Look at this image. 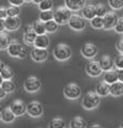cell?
<instances>
[{
	"mask_svg": "<svg viewBox=\"0 0 123 128\" xmlns=\"http://www.w3.org/2000/svg\"><path fill=\"white\" fill-rule=\"evenodd\" d=\"M8 54L11 57H16V58H25L27 56V50L25 46H23L19 41L16 40H11L10 43L7 48Z\"/></svg>",
	"mask_w": 123,
	"mask_h": 128,
	"instance_id": "6da1fadb",
	"label": "cell"
},
{
	"mask_svg": "<svg viewBox=\"0 0 123 128\" xmlns=\"http://www.w3.org/2000/svg\"><path fill=\"white\" fill-rule=\"evenodd\" d=\"M72 55V51L69 45L65 43H58L53 48V56L54 58L59 62H66Z\"/></svg>",
	"mask_w": 123,
	"mask_h": 128,
	"instance_id": "7a4b0ae2",
	"label": "cell"
},
{
	"mask_svg": "<svg viewBox=\"0 0 123 128\" xmlns=\"http://www.w3.org/2000/svg\"><path fill=\"white\" fill-rule=\"evenodd\" d=\"M72 13L66 6H58L53 11V20L57 25H66L71 17Z\"/></svg>",
	"mask_w": 123,
	"mask_h": 128,
	"instance_id": "3957f363",
	"label": "cell"
},
{
	"mask_svg": "<svg viewBox=\"0 0 123 128\" xmlns=\"http://www.w3.org/2000/svg\"><path fill=\"white\" fill-rule=\"evenodd\" d=\"M100 104V97L95 92H90L82 98V106L85 110H93Z\"/></svg>",
	"mask_w": 123,
	"mask_h": 128,
	"instance_id": "277c9868",
	"label": "cell"
},
{
	"mask_svg": "<svg viewBox=\"0 0 123 128\" xmlns=\"http://www.w3.org/2000/svg\"><path fill=\"white\" fill-rule=\"evenodd\" d=\"M64 96L69 100H76L80 98L81 96V88L78 84L76 83H69L67 84L64 88Z\"/></svg>",
	"mask_w": 123,
	"mask_h": 128,
	"instance_id": "5b68a950",
	"label": "cell"
},
{
	"mask_svg": "<svg viewBox=\"0 0 123 128\" xmlns=\"http://www.w3.org/2000/svg\"><path fill=\"white\" fill-rule=\"evenodd\" d=\"M68 25L72 30L75 31H82L86 27V20L81 15L78 14H72L71 17L68 20Z\"/></svg>",
	"mask_w": 123,
	"mask_h": 128,
	"instance_id": "8992f818",
	"label": "cell"
},
{
	"mask_svg": "<svg viewBox=\"0 0 123 128\" xmlns=\"http://www.w3.org/2000/svg\"><path fill=\"white\" fill-rule=\"evenodd\" d=\"M41 85L42 84H41L40 79L35 76H28L26 81L24 82V88L28 93H37L38 90H40Z\"/></svg>",
	"mask_w": 123,
	"mask_h": 128,
	"instance_id": "52a82bcc",
	"label": "cell"
},
{
	"mask_svg": "<svg viewBox=\"0 0 123 128\" xmlns=\"http://www.w3.org/2000/svg\"><path fill=\"white\" fill-rule=\"evenodd\" d=\"M80 51H81V54L83 55V57H85L88 59H92L98 53V48L93 42H86V43H84L81 46Z\"/></svg>",
	"mask_w": 123,
	"mask_h": 128,
	"instance_id": "ba28073f",
	"label": "cell"
},
{
	"mask_svg": "<svg viewBox=\"0 0 123 128\" xmlns=\"http://www.w3.org/2000/svg\"><path fill=\"white\" fill-rule=\"evenodd\" d=\"M43 106L39 101H31L26 106V113L31 117H40L43 114Z\"/></svg>",
	"mask_w": 123,
	"mask_h": 128,
	"instance_id": "9c48e42d",
	"label": "cell"
},
{
	"mask_svg": "<svg viewBox=\"0 0 123 128\" xmlns=\"http://www.w3.org/2000/svg\"><path fill=\"white\" fill-rule=\"evenodd\" d=\"M118 18L119 16L115 12H108L103 17V29H106V30L113 29L115 24L118 22Z\"/></svg>",
	"mask_w": 123,
	"mask_h": 128,
	"instance_id": "30bf717a",
	"label": "cell"
},
{
	"mask_svg": "<svg viewBox=\"0 0 123 128\" xmlns=\"http://www.w3.org/2000/svg\"><path fill=\"white\" fill-rule=\"evenodd\" d=\"M30 56L34 62H43L48 59L49 56V52L46 48H34L30 52Z\"/></svg>",
	"mask_w": 123,
	"mask_h": 128,
	"instance_id": "8fae6325",
	"label": "cell"
},
{
	"mask_svg": "<svg viewBox=\"0 0 123 128\" xmlns=\"http://www.w3.org/2000/svg\"><path fill=\"white\" fill-rule=\"evenodd\" d=\"M85 72L90 76L96 78V76H99L100 74L103 73V71L100 69L97 60H91V62L85 66Z\"/></svg>",
	"mask_w": 123,
	"mask_h": 128,
	"instance_id": "7c38bea8",
	"label": "cell"
},
{
	"mask_svg": "<svg viewBox=\"0 0 123 128\" xmlns=\"http://www.w3.org/2000/svg\"><path fill=\"white\" fill-rule=\"evenodd\" d=\"M3 25H5V30L8 31H15L21 26V20L20 17H8L7 16L3 20Z\"/></svg>",
	"mask_w": 123,
	"mask_h": 128,
	"instance_id": "4fadbf2b",
	"label": "cell"
},
{
	"mask_svg": "<svg viewBox=\"0 0 123 128\" xmlns=\"http://www.w3.org/2000/svg\"><path fill=\"white\" fill-rule=\"evenodd\" d=\"M10 110L16 116H22L26 113V104L22 100H14L10 106Z\"/></svg>",
	"mask_w": 123,
	"mask_h": 128,
	"instance_id": "5bb4252c",
	"label": "cell"
},
{
	"mask_svg": "<svg viewBox=\"0 0 123 128\" xmlns=\"http://www.w3.org/2000/svg\"><path fill=\"white\" fill-rule=\"evenodd\" d=\"M84 6L85 0H65V6L71 12L80 11Z\"/></svg>",
	"mask_w": 123,
	"mask_h": 128,
	"instance_id": "9a60e30c",
	"label": "cell"
},
{
	"mask_svg": "<svg viewBox=\"0 0 123 128\" xmlns=\"http://www.w3.org/2000/svg\"><path fill=\"white\" fill-rule=\"evenodd\" d=\"M98 65H99L103 72H106V71H109V70L113 69V60L110 56L105 55L98 60Z\"/></svg>",
	"mask_w": 123,
	"mask_h": 128,
	"instance_id": "2e32d148",
	"label": "cell"
},
{
	"mask_svg": "<svg viewBox=\"0 0 123 128\" xmlns=\"http://www.w3.org/2000/svg\"><path fill=\"white\" fill-rule=\"evenodd\" d=\"M35 48H48L50 45V38L48 34H39L36 37V40L34 42Z\"/></svg>",
	"mask_w": 123,
	"mask_h": 128,
	"instance_id": "e0dca14e",
	"label": "cell"
},
{
	"mask_svg": "<svg viewBox=\"0 0 123 128\" xmlns=\"http://www.w3.org/2000/svg\"><path fill=\"white\" fill-rule=\"evenodd\" d=\"M82 17L84 18L85 20H91L93 17L96 16V11H95V6L93 4H85L84 6L82 8Z\"/></svg>",
	"mask_w": 123,
	"mask_h": 128,
	"instance_id": "ac0fdd59",
	"label": "cell"
},
{
	"mask_svg": "<svg viewBox=\"0 0 123 128\" xmlns=\"http://www.w3.org/2000/svg\"><path fill=\"white\" fill-rule=\"evenodd\" d=\"M109 94H111L113 97H121L123 94V83L121 81L109 85Z\"/></svg>",
	"mask_w": 123,
	"mask_h": 128,
	"instance_id": "d6986e66",
	"label": "cell"
},
{
	"mask_svg": "<svg viewBox=\"0 0 123 128\" xmlns=\"http://www.w3.org/2000/svg\"><path fill=\"white\" fill-rule=\"evenodd\" d=\"M119 81V78H118V73H117V70H109V71H106L104 72V82L107 83L108 85H111L115 83V82Z\"/></svg>",
	"mask_w": 123,
	"mask_h": 128,
	"instance_id": "ffe728a7",
	"label": "cell"
},
{
	"mask_svg": "<svg viewBox=\"0 0 123 128\" xmlns=\"http://www.w3.org/2000/svg\"><path fill=\"white\" fill-rule=\"evenodd\" d=\"M69 128H86L85 120L81 116H76L70 120Z\"/></svg>",
	"mask_w": 123,
	"mask_h": 128,
	"instance_id": "44dd1931",
	"label": "cell"
},
{
	"mask_svg": "<svg viewBox=\"0 0 123 128\" xmlns=\"http://www.w3.org/2000/svg\"><path fill=\"white\" fill-rule=\"evenodd\" d=\"M15 120V115L12 113V111L10 110V108H6L1 112V120L6 124H10Z\"/></svg>",
	"mask_w": 123,
	"mask_h": 128,
	"instance_id": "7402d4cb",
	"label": "cell"
},
{
	"mask_svg": "<svg viewBox=\"0 0 123 128\" xmlns=\"http://www.w3.org/2000/svg\"><path fill=\"white\" fill-rule=\"evenodd\" d=\"M32 27V31L39 36V34H45V27H44V23L40 22V20H35L34 24L31 25Z\"/></svg>",
	"mask_w": 123,
	"mask_h": 128,
	"instance_id": "603a6c76",
	"label": "cell"
},
{
	"mask_svg": "<svg viewBox=\"0 0 123 128\" xmlns=\"http://www.w3.org/2000/svg\"><path fill=\"white\" fill-rule=\"evenodd\" d=\"M1 88L5 90L6 94H12L15 90V84L12 80H8V81H3L1 84Z\"/></svg>",
	"mask_w": 123,
	"mask_h": 128,
	"instance_id": "cb8c5ba5",
	"label": "cell"
},
{
	"mask_svg": "<svg viewBox=\"0 0 123 128\" xmlns=\"http://www.w3.org/2000/svg\"><path fill=\"white\" fill-rule=\"evenodd\" d=\"M95 93L98 95L99 97H105V96H107L109 94V85L107 83H105V82H102V83L97 86Z\"/></svg>",
	"mask_w": 123,
	"mask_h": 128,
	"instance_id": "d4e9b609",
	"label": "cell"
},
{
	"mask_svg": "<svg viewBox=\"0 0 123 128\" xmlns=\"http://www.w3.org/2000/svg\"><path fill=\"white\" fill-rule=\"evenodd\" d=\"M10 41H11V39L8 34H6L5 31L0 32V50H7Z\"/></svg>",
	"mask_w": 123,
	"mask_h": 128,
	"instance_id": "484cf974",
	"label": "cell"
},
{
	"mask_svg": "<svg viewBox=\"0 0 123 128\" xmlns=\"http://www.w3.org/2000/svg\"><path fill=\"white\" fill-rule=\"evenodd\" d=\"M36 37H37V34H36L34 31H28V32H25L24 36H23V40L25 42V44L27 45H31L34 44V42L36 40Z\"/></svg>",
	"mask_w": 123,
	"mask_h": 128,
	"instance_id": "4316f807",
	"label": "cell"
},
{
	"mask_svg": "<svg viewBox=\"0 0 123 128\" xmlns=\"http://www.w3.org/2000/svg\"><path fill=\"white\" fill-rule=\"evenodd\" d=\"M6 13L8 17H17L21 13V10L19 6H9L8 8H6Z\"/></svg>",
	"mask_w": 123,
	"mask_h": 128,
	"instance_id": "83f0119b",
	"label": "cell"
},
{
	"mask_svg": "<svg viewBox=\"0 0 123 128\" xmlns=\"http://www.w3.org/2000/svg\"><path fill=\"white\" fill-rule=\"evenodd\" d=\"M53 20V11H41L39 13V20L42 23H46Z\"/></svg>",
	"mask_w": 123,
	"mask_h": 128,
	"instance_id": "f1b7e54d",
	"label": "cell"
},
{
	"mask_svg": "<svg viewBox=\"0 0 123 128\" xmlns=\"http://www.w3.org/2000/svg\"><path fill=\"white\" fill-rule=\"evenodd\" d=\"M39 10L41 11H51L53 8V0H42L38 4Z\"/></svg>",
	"mask_w": 123,
	"mask_h": 128,
	"instance_id": "f546056e",
	"label": "cell"
},
{
	"mask_svg": "<svg viewBox=\"0 0 123 128\" xmlns=\"http://www.w3.org/2000/svg\"><path fill=\"white\" fill-rule=\"evenodd\" d=\"M44 27H45V32H49V34H54L58 30V25L53 20H50V22L44 23Z\"/></svg>",
	"mask_w": 123,
	"mask_h": 128,
	"instance_id": "4dcf8cb0",
	"label": "cell"
},
{
	"mask_svg": "<svg viewBox=\"0 0 123 128\" xmlns=\"http://www.w3.org/2000/svg\"><path fill=\"white\" fill-rule=\"evenodd\" d=\"M48 128H65V122L62 118L56 117V118L50 120Z\"/></svg>",
	"mask_w": 123,
	"mask_h": 128,
	"instance_id": "1f68e13d",
	"label": "cell"
},
{
	"mask_svg": "<svg viewBox=\"0 0 123 128\" xmlns=\"http://www.w3.org/2000/svg\"><path fill=\"white\" fill-rule=\"evenodd\" d=\"M0 76H1V78L3 79V81L12 80V78H13V71H12V69H11L10 67L6 66L5 68L2 69L1 72H0Z\"/></svg>",
	"mask_w": 123,
	"mask_h": 128,
	"instance_id": "d6a6232c",
	"label": "cell"
},
{
	"mask_svg": "<svg viewBox=\"0 0 123 128\" xmlns=\"http://www.w3.org/2000/svg\"><path fill=\"white\" fill-rule=\"evenodd\" d=\"M95 11H96V16H99V17H104L108 13L106 6L103 4V3H98V4L95 6Z\"/></svg>",
	"mask_w": 123,
	"mask_h": 128,
	"instance_id": "836d02e7",
	"label": "cell"
},
{
	"mask_svg": "<svg viewBox=\"0 0 123 128\" xmlns=\"http://www.w3.org/2000/svg\"><path fill=\"white\" fill-rule=\"evenodd\" d=\"M90 23H91V26L95 29H103V17L95 16L90 20Z\"/></svg>",
	"mask_w": 123,
	"mask_h": 128,
	"instance_id": "e575fe53",
	"label": "cell"
},
{
	"mask_svg": "<svg viewBox=\"0 0 123 128\" xmlns=\"http://www.w3.org/2000/svg\"><path fill=\"white\" fill-rule=\"evenodd\" d=\"M108 3L112 10H121L123 6V0H108Z\"/></svg>",
	"mask_w": 123,
	"mask_h": 128,
	"instance_id": "d590c367",
	"label": "cell"
},
{
	"mask_svg": "<svg viewBox=\"0 0 123 128\" xmlns=\"http://www.w3.org/2000/svg\"><path fill=\"white\" fill-rule=\"evenodd\" d=\"M113 66H114L118 70H122V69H123V55H122V54L118 55L117 57L114 58Z\"/></svg>",
	"mask_w": 123,
	"mask_h": 128,
	"instance_id": "8d00e7d4",
	"label": "cell"
},
{
	"mask_svg": "<svg viewBox=\"0 0 123 128\" xmlns=\"http://www.w3.org/2000/svg\"><path fill=\"white\" fill-rule=\"evenodd\" d=\"M114 30L120 34H123V17H119L118 18V22L114 26Z\"/></svg>",
	"mask_w": 123,
	"mask_h": 128,
	"instance_id": "74e56055",
	"label": "cell"
},
{
	"mask_svg": "<svg viewBox=\"0 0 123 128\" xmlns=\"http://www.w3.org/2000/svg\"><path fill=\"white\" fill-rule=\"evenodd\" d=\"M10 6H20L24 3V0H9Z\"/></svg>",
	"mask_w": 123,
	"mask_h": 128,
	"instance_id": "f35d334b",
	"label": "cell"
},
{
	"mask_svg": "<svg viewBox=\"0 0 123 128\" xmlns=\"http://www.w3.org/2000/svg\"><path fill=\"white\" fill-rule=\"evenodd\" d=\"M117 50H118V52L120 53V54H123V38H121L120 40H119L117 42Z\"/></svg>",
	"mask_w": 123,
	"mask_h": 128,
	"instance_id": "ab89813d",
	"label": "cell"
},
{
	"mask_svg": "<svg viewBox=\"0 0 123 128\" xmlns=\"http://www.w3.org/2000/svg\"><path fill=\"white\" fill-rule=\"evenodd\" d=\"M6 17H7L6 8L5 6H0V20H5Z\"/></svg>",
	"mask_w": 123,
	"mask_h": 128,
	"instance_id": "60d3db41",
	"label": "cell"
},
{
	"mask_svg": "<svg viewBox=\"0 0 123 128\" xmlns=\"http://www.w3.org/2000/svg\"><path fill=\"white\" fill-rule=\"evenodd\" d=\"M117 73H118V78H119V81H123V70H117Z\"/></svg>",
	"mask_w": 123,
	"mask_h": 128,
	"instance_id": "b9f144b4",
	"label": "cell"
},
{
	"mask_svg": "<svg viewBox=\"0 0 123 128\" xmlns=\"http://www.w3.org/2000/svg\"><path fill=\"white\" fill-rule=\"evenodd\" d=\"M6 96H7V94L5 93V90L1 88V86H0V100H1V99H5Z\"/></svg>",
	"mask_w": 123,
	"mask_h": 128,
	"instance_id": "7bdbcfd3",
	"label": "cell"
},
{
	"mask_svg": "<svg viewBox=\"0 0 123 128\" xmlns=\"http://www.w3.org/2000/svg\"><path fill=\"white\" fill-rule=\"evenodd\" d=\"M32 30V27H31V25H26L24 28V34L25 32H28V31H31Z\"/></svg>",
	"mask_w": 123,
	"mask_h": 128,
	"instance_id": "ee69618b",
	"label": "cell"
},
{
	"mask_svg": "<svg viewBox=\"0 0 123 128\" xmlns=\"http://www.w3.org/2000/svg\"><path fill=\"white\" fill-rule=\"evenodd\" d=\"M5 31V25H3V20H0V32Z\"/></svg>",
	"mask_w": 123,
	"mask_h": 128,
	"instance_id": "f6af8a7d",
	"label": "cell"
},
{
	"mask_svg": "<svg viewBox=\"0 0 123 128\" xmlns=\"http://www.w3.org/2000/svg\"><path fill=\"white\" fill-rule=\"evenodd\" d=\"M5 67H6V64H5V62H2L1 60H0V72H1L2 69L5 68Z\"/></svg>",
	"mask_w": 123,
	"mask_h": 128,
	"instance_id": "bcb514c9",
	"label": "cell"
},
{
	"mask_svg": "<svg viewBox=\"0 0 123 128\" xmlns=\"http://www.w3.org/2000/svg\"><path fill=\"white\" fill-rule=\"evenodd\" d=\"M89 128H103L100 125H98V124H95V125H92V126H90Z\"/></svg>",
	"mask_w": 123,
	"mask_h": 128,
	"instance_id": "7dc6e473",
	"label": "cell"
},
{
	"mask_svg": "<svg viewBox=\"0 0 123 128\" xmlns=\"http://www.w3.org/2000/svg\"><path fill=\"white\" fill-rule=\"evenodd\" d=\"M31 1L34 2V3H36V4H39V3H40L42 0H31Z\"/></svg>",
	"mask_w": 123,
	"mask_h": 128,
	"instance_id": "c3c4849f",
	"label": "cell"
},
{
	"mask_svg": "<svg viewBox=\"0 0 123 128\" xmlns=\"http://www.w3.org/2000/svg\"><path fill=\"white\" fill-rule=\"evenodd\" d=\"M2 82H3V79H2V78H1V76H0V86H1Z\"/></svg>",
	"mask_w": 123,
	"mask_h": 128,
	"instance_id": "681fc988",
	"label": "cell"
},
{
	"mask_svg": "<svg viewBox=\"0 0 123 128\" xmlns=\"http://www.w3.org/2000/svg\"><path fill=\"white\" fill-rule=\"evenodd\" d=\"M29 1H31V0H24V2H29Z\"/></svg>",
	"mask_w": 123,
	"mask_h": 128,
	"instance_id": "f907efd6",
	"label": "cell"
},
{
	"mask_svg": "<svg viewBox=\"0 0 123 128\" xmlns=\"http://www.w3.org/2000/svg\"><path fill=\"white\" fill-rule=\"evenodd\" d=\"M0 120H1V110H0Z\"/></svg>",
	"mask_w": 123,
	"mask_h": 128,
	"instance_id": "816d5d0a",
	"label": "cell"
},
{
	"mask_svg": "<svg viewBox=\"0 0 123 128\" xmlns=\"http://www.w3.org/2000/svg\"><path fill=\"white\" fill-rule=\"evenodd\" d=\"M120 128H122V127H120Z\"/></svg>",
	"mask_w": 123,
	"mask_h": 128,
	"instance_id": "f5cc1de1",
	"label": "cell"
}]
</instances>
